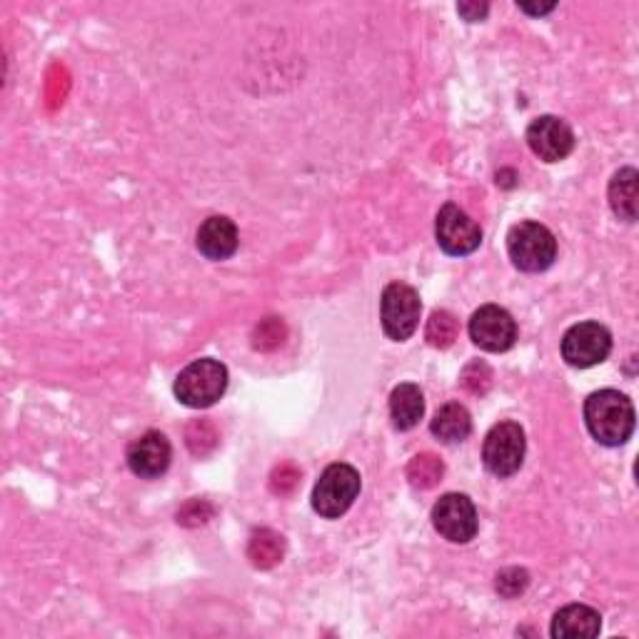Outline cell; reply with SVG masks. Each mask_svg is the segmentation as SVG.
Returning <instances> with one entry per match:
<instances>
[{
    "mask_svg": "<svg viewBox=\"0 0 639 639\" xmlns=\"http://www.w3.org/2000/svg\"><path fill=\"white\" fill-rule=\"evenodd\" d=\"M585 422L600 445L619 447L635 432V407L617 390L592 392L585 403Z\"/></svg>",
    "mask_w": 639,
    "mask_h": 639,
    "instance_id": "cell-1",
    "label": "cell"
},
{
    "mask_svg": "<svg viewBox=\"0 0 639 639\" xmlns=\"http://www.w3.org/2000/svg\"><path fill=\"white\" fill-rule=\"evenodd\" d=\"M507 253L517 270L544 272L557 258V241L550 228L534 223V220H525L509 230Z\"/></svg>",
    "mask_w": 639,
    "mask_h": 639,
    "instance_id": "cell-2",
    "label": "cell"
},
{
    "mask_svg": "<svg viewBox=\"0 0 639 639\" xmlns=\"http://www.w3.org/2000/svg\"><path fill=\"white\" fill-rule=\"evenodd\" d=\"M175 397L183 405L195 407H210L216 405L228 390V370L223 362L212 360V357H202L187 365V368L177 374L175 380Z\"/></svg>",
    "mask_w": 639,
    "mask_h": 639,
    "instance_id": "cell-3",
    "label": "cell"
},
{
    "mask_svg": "<svg viewBox=\"0 0 639 639\" xmlns=\"http://www.w3.org/2000/svg\"><path fill=\"white\" fill-rule=\"evenodd\" d=\"M360 472L345 463L330 465L312 490V509L325 519L343 517L360 495Z\"/></svg>",
    "mask_w": 639,
    "mask_h": 639,
    "instance_id": "cell-4",
    "label": "cell"
},
{
    "mask_svg": "<svg viewBox=\"0 0 639 639\" xmlns=\"http://www.w3.org/2000/svg\"><path fill=\"white\" fill-rule=\"evenodd\" d=\"M420 295L417 290L405 283H390L382 290L380 300V320L382 330L395 343H405L415 335L417 325H420Z\"/></svg>",
    "mask_w": 639,
    "mask_h": 639,
    "instance_id": "cell-5",
    "label": "cell"
},
{
    "mask_svg": "<svg viewBox=\"0 0 639 639\" xmlns=\"http://www.w3.org/2000/svg\"><path fill=\"white\" fill-rule=\"evenodd\" d=\"M525 453V430L517 422H500L484 438L482 463L495 477H513L523 467Z\"/></svg>",
    "mask_w": 639,
    "mask_h": 639,
    "instance_id": "cell-6",
    "label": "cell"
},
{
    "mask_svg": "<svg viewBox=\"0 0 639 639\" xmlns=\"http://www.w3.org/2000/svg\"><path fill=\"white\" fill-rule=\"evenodd\" d=\"M612 353V335L600 322H577L562 337V357L569 368H594L604 362Z\"/></svg>",
    "mask_w": 639,
    "mask_h": 639,
    "instance_id": "cell-7",
    "label": "cell"
},
{
    "mask_svg": "<svg viewBox=\"0 0 639 639\" xmlns=\"http://www.w3.org/2000/svg\"><path fill=\"white\" fill-rule=\"evenodd\" d=\"M434 237H438L440 248L453 258L472 255L482 245L480 225L465 210H459L455 202L440 208L438 220H434Z\"/></svg>",
    "mask_w": 639,
    "mask_h": 639,
    "instance_id": "cell-8",
    "label": "cell"
},
{
    "mask_svg": "<svg viewBox=\"0 0 639 639\" xmlns=\"http://www.w3.org/2000/svg\"><path fill=\"white\" fill-rule=\"evenodd\" d=\"M432 525L447 542L455 544L475 540L477 527H480L472 500L467 495H457V492H450V495L438 500V505L432 507Z\"/></svg>",
    "mask_w": 639,
    "mask_h": 639,
    "instance_id": "cell-9",
    "label": "cell"
},
{
    "mask_svg": "<svg viewBox=\"0 0 639 639\" xmlns=\"http://www.w3.org/2000/svg\"><path fill=\"white\" fill-rule=\"evenodd\" d=\"M470 337L488 353H507L517 340V322L500 305H484L470 320Z\"/></svg>",
    "mask_w": 639,
    "mask_h": 639,
    "instance_id": "cell-10",
    "label": "cell"
},
{
    "mask_svg": "<svg viewBox=\"0 0 639 639\" xmlns=\"http://www.w3.org/2000/svg\"><path fill=\"white\" fill-rule=\"evenodd\" d=\"M527 145L544 163H560L575 150V133L562 118L540 115L527 127Z\"/></svg>",
    "mask_w": 639,
    "mask_h": 639,
    "instance_id": "cell-11",
    "label": "cell"
},
{
    "mask_svg": "<svg viewBox=\"0 0 639 639\" xmlns=\"http://www.w3.org/2000/svg\"><path fill=\"white\" fill-rule=\"evenodd\" d=\"M125 457L133 475L143 477V480H156V477L168 472L170 459H173V447H170L163 432L150 430L131 442Z\"/></svg>",
    "mask_w": 639,
    "mask_h": 639,
    "instance_id": "cell-12",
    "label": "cell"
},
{
    "mask_svg": "<svg viewBox=\"0 0 639 639\" xmlns=\"http://www.w3.org/2000/svg\"><path fill=\"white\" fill-rule=\"evenodd\" d=\"M195 245L208 260H228L233 258L237 245H241V235H237L233 220L225 216H212L198 228Z\"/></svg>",
    "mask_w": 639,
    "mask_h": 639,
    "instance_id": "cell-13",
    "label": "cell"
},
{
    "mask_svg": "<svg viewBox=\"0 0 639 639\" xmlns=\"http://www.w3.org/2000/svg\"><path fill=\"white\" fill-rule=\"evenodd\" d=\"M602 629V617L598 610L587 604H567L552 619V637L555 639H590Z\"/></svg>",
    "mask_w": 639,
    "mask_h": 639,
    "instance_id": "cell-14",
    "label": "cell"
},
{
    "mask_svg": "<svg viewBox=\"0 0 639 639\" xmlns=\"http://www.w3.org/2000/svg\"><path fill=\"white\" fill-rule=\"evenodd\" d=\"M425 415V397L422 390L413 382H403L392 390L390 395V417L397 430H413Z\"/></svg>",
    "mask_w": 639,
    "mask_h": 639,
    "instance_id": "cell-15",
    "label": "cell"
},
{
    "mask_svg": "<svg viewBox=\"0 0 639 639\" xmlns=\"http://www.w3.org/2000/svg\"><path fill=\"white\" fill-rule=\"evenodd\" d=\"M637 200H639V173L635 168H622L610 181V206L612 212L625 223L637 220Z\"/></svg>",
    "mask_w": 639,
    "mask_h": 639,
    "instance_id": "cell-16",
    "label": "cell"
},
{
    "mask_svg": "<svg viewBox=\"0 0 639 639\" xmlns=\"http://www.w3.org/2000/svg\"><path fill=\"white\" fill-rule=\"evenodd\" d=\"M430 430L440 442L455 445V442H463V440L470 438L472 417H470V413H467L465 405L447 403V405H442L438 413H434Z\"/></svg>",
    "mask_w": 639,
    "mask_h": 639,
    "instance_id": "cell-17",
    "label": "cell"
},
{
    "mask_svg": "<svg viewBox=\"0 0 639 639\" xmlns=\"http://www.w3.org/2000/svg\"><path fill=\"white\" fill-rule=\"evenodd\" d=\"M248 557L258 569H272L285 557V540L275 530H255L248 542Z\"/></svg>",
    "mask_w": 639,
    "mask_h": 639,
    "instance_id": "cell-18",
    "label": "cell"
},
{
    "mask_svg": "<svg viewBox=\"0 0 639 639\" xmlns=\"http://www.w3.org/2000/svg\"><path fill=\"white\" fill-rule=\"evenodd\" d=\"M442 472H445V465L432 453L417 455L407 465V480H410L415 490H432L442 480Z\"/></svg>",
    "mask_w": 639,
    "mask_h": 639,
    "instance_id": "cell-19",
    "label": "cell"
},
{
    "mask_svg": "<svg viewBox=\"0 0 639 639\" xmlns=\"http://www.w3.org/2000/svg\"><path fill=\"white\" fill-rule=\"evenodd\" d=\"M459 335V322L453 312L447 310H434L428 320V330H425V337L432 347H440L445 351L457 340Z\"/></svg>",
    "mask_w": 639,
    "mask_h": 639,
    "instance_id": "cell-20",
    "label": "cell"
},
{
    "mask_svg": "<svg viewBox=\"0 0 639 639\" xmlns=\"http://www.w3.org/2000/svg\"><path fill=\"white\" fill-rule=\"evenodd\" d=\"M527 587H530V575H527V569L523 567H507L502 569L495 579V590L500 598L505 600H515L523 594Z\"/></svg>",
    "mask_w": 639,
    "mask_h": 639,
    "instance_id": "cell-21",
    "label": "cell"
},
{
    "mask_svg": "<svg viewBox=\"0 0 639 639\" xmlns=\"http://www.w3.org/2000/svg\"><path fill=\"white\" fill-rule=\"evenodd\" d=\"M218 432L208 420H198L187 428V447H191L193 455H208L218 445Z\"/></svg>",
    "mask_w": 639,
    "mask_h": 639,
    "instance_id": "cell-22",
    "label": "cell"
},
{
    "mask_svg": "<svg viewBox=\"0 0 639 639\" xmlns=\"http://www.w3.org/2000/svg\"><path fill=\"white\" fill-rule=\"evenodd\" d=\"M283 337H285V328L278 318L262 320L260 325L255 328V347H258V351H272V347L283 345Z\"/></svg>",
    "mask_w": 639,
    "mask_h": 639,
    "instance_id": "cell-23",
    "label": "cell"
},
{
    "mask_svg": "<svg viewBox=\"0 0 639 639\" xmlns=\"http://www.w3.org/2000/svg\"><path fill=\"white\" fill-rule=\"evenodd\" d=\"M463 385L465 390H470L472 395H484L492 385V372L484 362H472L467 365L463 372Z\"/></svg>",
    "mask_w": 639,
    "mask_h": 639,
    "instance_id": "cell-24",
    "label": "cell"
},
{
    "mask_svg": "<svg viewBox=\"0 0 639 639\" xmlns=\"http://www.w3.org/2000/svg\"><path fill=\"white\" fill-rule=\"evenodd\" d=\"M297 480H300V470H297L295 465H280L275 472H272V492H278V495H290V492L295 490Z\"/></svg>",
    "mask_w": 639,
    "mask_h": 639,
    "instance_id": "cell-25",
    "label": "cell"
},
{
    "mask_svg": "<svg viewBox=\"0 0 639 639\" xmlns=\"http://www.w3.org/2000/svg\"><path fill=\"white\" fill-rule=\"evenodd\" d=\"M488 11L490 8L488 5H480V3H459L457 5V13L463 15L465 21H470V23H477V21H482L484 15H488Z\"/></svg>",
    "mask_w": 639,
    "mask_h": 639,
    "instance_id": "cell-26",
    "label": "cell"
},
{
    "mask_svg": "<svg viewBox=\"0 0 639 639\" xmlns=\"http://www.w3.org/2000/svg\"><path fill=\"white\" fill-rule=\"evenodd\" d=\"M519 11H525L530 15H544V13L555 11V3H550V5H519Z\"/></svg>",
    "mask_w": 639,
    "mask_h": 639,
    "instance_id": "cell-27",
    "label": "cell"
}]
</instances>
